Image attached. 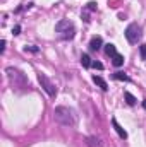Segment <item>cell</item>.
<instances>
[{"label":"cell","mask_w":146,"mask_h":147,"mask_svg":"<svg viewBox=\"0 0 146 147\" xmlns=\"http://www.w3.org/2000/svg\"><path fill=\"white\" fill-rule=\"evenodd\" d=\"M5 74H7V77H9L10 84H12V89L28 91L29 80H28V77L21 72V70H17V69H14V67H7V69H5Z\"/></svg>","instance_id":"obj_1"},{"label":"cell","mask_w":146,"mask_h":147,"mask_svg":"<svg viewBox=\"0 0 146 147\" xmlns=\"http://www.w3.org/2000/svg\"><path fill=\"white\" fill-rule=\"evenodd\" d=\"M53 118H55V121H59L64 127H74L76 125V115L67 106H57L53 110Z\"/></svg>","instance_id":"obj_2"},{"label":"cell","mask_w":146,"mask_h":147,"mask_svg":"<svg viewBox=\"0 0 146 147\" xmlns=\"http://www.w3.org/2000/svg\"><path fill=\"white\" fill-rule=\"evenodd\" d=\"M55 31L59 33V36L62 39H72L74 34H76V28L74 24L69 21V19H62L55 24Z\"/></svg>","instance_id":"obj_3"},{"label":"cell","mask_w":146,"mask_h":147,"mask_svg":"<svg viewBox=\"0 0 146 147\" xmlns=\"http://www.w3.org/2000/svg\"><path fill=\"white\" fill-rule=\"evenodd\" d=\"M126 38L131 45H136L139 39H141V26H138L136 22L129 24L127 29H126Z\"/></svg>","instance_id":"obj_4"},{"label":"cell","mask_w":146,"mask_h":147,"mask_svg":"<svg viewBox=\"0 0 146 147\" xmlns=\"http://www.w3.org/2000/svg\"><path fill=\"white\" fill-rule=\"evenodd\" d=\"M38 80H40V84H41V87L46 91V94L50 96V98H55L57 96V87H55V84L45 75V74H38Z\"/></svg>","instance_id":"obj_5"},{"label":"cell","mask_w":146,"mask_h":147,"mask_svg":"<svg viewBox=\"0 0 146 147\" xmlns=\"http://www.w3.org/2000/svg\"><path fill=\"white\" fill-rule=\"evenodd\" d=\"M102 43H103V41H102L100 36H93L91 41H89V50H91V51H98V50L102 48Z\"/></svg>","instance_id":"obj_6"},{"label":"cell","mask_w":146,"mask_h":147,"mask_svg":"<svg viewBox=\"0 0 146 147\" xmlns=\"http://www.w3.org/2000/svg\"><path fill=\"white\" fill-rule=\"evenodd\" d=\"M112 125H113V128H115V132L119 134V137H120V139H127V132L119 125V121H117L115 118H112Z\"/></svg>","instance_id":"obj_7"},{"label":"cell","mask_w":146,"mask_h":147,"mask_svg":"<svg viewBox=\"0 0 146 147\" xmlns=\"http://www.w3.org/2000/svg\"><path fill=\"white\" fill-rule=\"evenodd\" d=\"M93 82H95V84H96L102 91H108V84H107V82H105L100 75H93Z\"/></svg>","instance_id":"obj_8"},{"label":"cell","mask_w":146,"mask_h":147,"mask_svg":"<svg viewBox=\"0 0 146 147\" xmlns=\"http://www.w3.org/2000/svg\"><path fill=\"white\" fill-rule=\"evenodd\" d=\"M86 146L88 147H103V144H102V140L98 137H88L86 139Z\"/></svg>","instance_id":"obj_9"},{"label":"cell","mask_w":146,"mask_h":147,"mask_svg":"<svg viewBox=\"0 0 146 147\" xmlns=\"http://www.w3.org/2000/svg\"><path fill=\"white\" fill-rule=\"evenodd\" d=\"M112 63H113L115 67L124 65V57H122V55H119V53H117V55H113V57H112Z\"/></svg>","instance_id":"obj_10"},{"label":"cell","mask_w":146,"mask_h":147,"mask_svg":"<svg viewBox=\"0 0 146 147\" xmlns=\"http://www.w3.org/2000/svg\"><path fill=\"white\" fill-rule=\"evenodd\" d=\"M81 63H83V67H86V69H88V67H91V63H93V62H91L89 55L83 53V55H81Z\"/></svg>","instance_id":"obj_11"},{"label":"cell","mask_w":146,"mask_h":147,"mask_svg":"<svg viewBox=\"0 0 146 147\" xmlns=\"http://www.w3.org/2000/svg\"><path fill=\"white\" fill-rule=\"evenodd\" d=\"M105 53H107L108 57H113V55H117L115 45H112V43H108V45H105Z\"/></svg>","instance_id":"obj_12"},{"label":"cell","mask_w":146,"mask_h":147,"mask_svg":"<svg viewBox=\"0 0 146 147\" xmlns=\"http://www.w3.org/2000/svg\"><path fill=\"white\" fill-rule=\"evenodd\" d=\"M124 98H126V101H127V105H129V106H134V105H136V101H138L131 92H124Z\"/></svg>","instance_id":"obj_13"},{"label":"cell","mask_w":146,"mask_h":147,"mask_svg":"<svg viewBox=\"0 0 146 147\" xmlns=\"http://www.w3.org/2000/svg\"><path fill=\"white\" fill-rule=\"evenodd\" d=\"M113 79H117V80H124V82H131V79H129L124 72H115L113 74Z\"/></svg>","instance_id":"obj_14"},{"label":"cell","mask_w":146,"mask_h":147,"mask_svg":"<svg viewBox=\"0 0 146 147\" xmlns=\"http://www.w3.org/2000/svg\"><path fill=\"white\" fill-rule=\"evenodd\" d=\"M91 67L93 69H98V70H103V63H100V62H93Z\"/></svg>","instance_id":"obj_15"},{"label":"cell","mask_w":146,"mask_h":147,"mask_svg":"<svg viewBox=\"0 0 146 147\" xmlns=\"http://www.w3.org/2000/svg\"><path fill=\"white\" fill-rule=\"evenodd\" d=\"M141 57H143V60H146V43L141 45Z\"/></svg>","instance_id":"obj_16"},{"label":"cell","mask_w":146,"mask_h":147,"mask_svg":"<svg viewBox=\"0 0 146 147\" xmlns=\"http://www.w3.org/2000/svg\"><path fill=\"white\" fill-rule=\"evenodd\" d=\"M88 9H89L91 12H95V10H96V3H95V2H89V3H88Z\"/></svg>","instance_id":"obj_17"},{"label":"cell","mask_w":146,"mask_h":147,"mask_svg":"<svg viewBox=\"0 0 146 147\" xmlns=\"http://www.w3.org/2000/svg\"><path fill=\"white\" fill-rule=\"evenodd\" d=\"M21 33V26H14L12 28V34H19Z\"/></svg>","instance_id":"obj_18"},{"label":"cell","mask_w":146,"mask_h":147,"mask_svg":"<svg viewBox=\"0 0 146 147\" xmlns=\"http://www.w3.org/2000/svg\"><path fill=\"white\" fill-rule=\"evenodd\" d=\"M5 45H7V43H5V39H2V41H0V51H2V53L5 51Z\"/></svg>","instance_id":"obj_19"},{"label":"cell","mask_w":146,"mask_h":147,"mask_svg":"<svg viewBox=\"0 0 146 147\" xmlns=\"http://www.w3.org/2000/svg\"><path fill=\"white\" fill-rule=\"evenodd\" d=\"M28 50H29V51H35V53L38 51V48H36V46H26V51H28Z\"/></svg>","instance_id":"obj_20"},{"label":"cell","mask_w":146,"mask_h":147,"mask_svg":"<svg viewBox=\"0 0 146 147\" xmlns=\"http://www.w3.org/2000/svg\"><path fill=\"white\" fill-rule=\"evenodd\" d=\"M143 108L146 110V101H143Z\"/></svg>","instance_id":"obj_21"}]
</instances>
